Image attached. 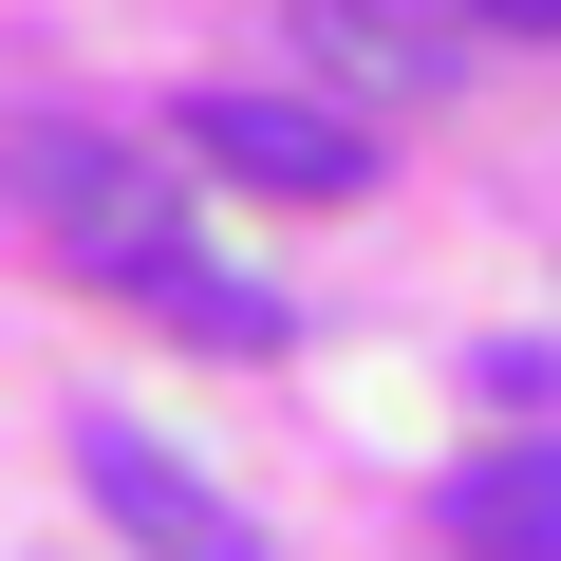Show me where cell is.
<instances>
[{
  "instance_id": "6da1fadb",
  "label": "cell",
  "mask_w": 561,
  "mask_h": 561,
  "mask_svg": "<svg viewBox=\"0 0 561 561\" xmlns=\"http://www.w3.org/2000/svg\"><path fill=\"white\" fill-rule=\"evenodd\" d=\"M0 187H20V225H38L76 280H113L131 319H169V337H206V356H280V337H300V319H280L243 262H206L187 187H169L150 150H113V131H76V113H20V131H0Z\"/></svg>"
},
{
  "instance_id": "7a4b0ae2",
  "label": "cell",
  "mask_w": 561,
  "mask_h": 561,
  "mask_svg": "<svg viewBox=\"0 0 561 561\" xmlns=\"http://www.w3.org/2000/svg\"><path fill=\"white\" fill-rule=\"evenodd\" d=\"M187 150H206L225 187H280V206H356V187H375V131L319 113V94H206Z\"/></svg>"
},
{
  "instance_id": "3957f363",
  "label": "cell",
  "mask_w": 561,
  "mask_h": 561,
  "mask_svg": "<svg viewBox=\"0 0 561 561\" xmlns=\"http://www.w3.org/2000/svg\"><path fill=\"white\" fill-rule=\"evenodd\" d=\"M76 468H94V505H113V524H131L150 561H262V524H243V505H225L206 468H169L150 431H76Z\"/></svg>"
},
{
  "instance_id": "277c9868",
  "label": "cell",
  "mask_w": 561,
  "mask_h": 561,
  "mask_svg": "<svg viewBox=\"0 0 561 561\" xmlns=\"http://www.w3.org/2000/svg\"><path fill=\"white\" fill-rule=\"evenodd\" d=\"M300 57L319 76H375V94H449L468 76V38L431 20V0H300Z\"/></svg>"
},
{
  "instance_id": "5b68a950",
  "label": "cell",
  "mask_w": 561,
  "mask_h": 561,
  "mask_svg": "<svg viewBox=\"0 0 561 561\" xmlns=\"http://www.w3.org/2000/svg\"><path fill=\"white\" fill-rule=\"evenodd\" d=\"M449 542H468V561H561V431L486 449V468L449 486Z\"/></svg>"
},
{
  "instance_id": "8992f818",
  "label": "cell",
  "mask_w": 561,
  "mask_h": 561,
  "mask_svg": "<svg viewBox=\"0 0 561 561\" xmlns=\"http://www.w3.org/2000/svg\"><path fill=\"white\" fill-rule=\"evenodd\" d=\"M486 38H561V0H486Z\"/></svg>"
}]
</instances>
